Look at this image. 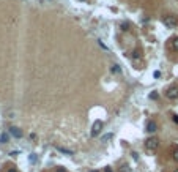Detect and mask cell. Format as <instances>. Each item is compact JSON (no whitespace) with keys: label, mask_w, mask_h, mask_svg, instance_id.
Segmentation results:
<instances>
[{"label":"cell","mask_w":178,"mask_h":172,"mask_svg":"<svg viewBox=\"0 0 178 172\" xmlns=\"http://www.w3.org/2000/svg\"><path fill=\"white\" fill-rule=\"evenodd\" d=\"M104 172H112V169L111 167H104Z\"/></svg>","instance_id":"obj_19"},{"label":"cell","mask_w":178,"mask_h":172,"mask_svg":"<svg viewBox=\"0 0 178 172\" xmlns=\"http://www.w3.org/2000/svg\"><path fill=\"white\" fill-rule=\"evenodd\" d=\"M57 150H58V152H61V153H65V155H73L71 150H66V148H63V147H57Z\"/></svg>","instance_id":"obj_8"},{"label":"cell","mask_w":178,"mask_h":172,"mask_svg":"<svg viewBox=\"0 0 178 172\" xmlns=\"http://www.w3.org/2000/svg\"><path fill=\"white\" fill-rule=\"evenodd\" d=\"M166 96L169 100H176L178 98V88L176 87H170L169 90L166 92Z\"/></svg>","instance_id":"obj_4"},{"label":"cell","mask_w":178,"mask_h":172,"mask_svg":"<svg viewBox=\"0 0 178 172\" xmlns=\"http://www.w3.org/2000/svg\"><path fill=\"white\" fill-rule=\"evenodd\" d=\"M102 126H104V123H102L101 120H96V122H95V123H93V126H92V136H93V137H96V136L101 133Z\"/></svg>","instance_id":"obj_3"},{"label":"cell","mask_w":178,"mask_h":172,"mask_svg":"<svg viewBox=\"0 0 178 172\" xmlns=\"http://www.w3.org/2000/svg\"><path fill=\"white\" fill-rule=\"evenodd\" d=\"M111 71L115 73V74H120V73H121V70H120L118 65H112V66H111Z\"/></svg>","instance_id":"obj_7"},{"label":"cell","mask_w":178,"mask_h":172,"mask_svg":"<svg viewBox=\"0 0 178 172\" xmlns=\"http://www.w3.org/2000/svg\"><path fill=\"white\" fill-rule=\"evenodd\" d=\"M57 172H66V169H63V167H57Z\"/></svg>","instance_id":"obj_17"},{"label":"cell","mask_w":178,"mask_h":172,"mask_svg":"<svg viewBox=\"0 0 178 172\" xmlns=\"http://www.w3.org/2000/svg\"><path fill=\"white\" fill-rule=\"evenodd\" d=\"M158 147H159V141L156 139V137H150V139L145 141V148H147V152L153 153V152H156V148H158Z\"/></svg>","instance_id":"obj_1"},{"label":"cell","mask_w":178,"mask_h":172,"mask_svg":"<svg viewBox=\"0 0 178 172\" xmlns=\"http://www.w3.org/2000/svg\"><path fill=\"white\" fill-rule=\"evenodd\" d=\"M0 142H2V144H6V142H8V134H2V136H0Z\"/></svg>","instance_id":"obj_9"},{"label":"cell","mask_w":178,"mask_h":172,"mask_svg":"<svg viewBox=\"0 0 178 172\" xmlns=\"http://www.w3.org/2000/svg\"><path fill=\"white\" fill-rule=\"evenodd\" d=\"M150 98H151V100H156V98H158V93H151V95H150Z\"/></svg>","instance_id":"obj_14"},{"label":"cell","mask_w":178,"mask_h":172,"mask_svg":"<svg viewBox=\"0 0 178 172\" xmlns=\"http://www.w3.org/2000/svg\"><path fill=\"white\" fill-rule=\"evenodd\" d=\"M173 158H175V160L178 161V145L173 148Z\"/></svg>","instance_id":"obj_13"},{"label":"cell","mask_w":178,"mask_h":172,"mask_svg":"<svg viewBox=\"0 0 178 172\" xmlns=\"http://www.w3.org/2000/svg\"><path fill=\"white\" fill-rule=\"evenodd\" d=\"M111 137H112V134H106V136L101 137V141H102V142H107L109 139H111Z\"/></svg>","instance_id":"obj_11"},{"label":"cell","mask_w":178,"mask_h":172,"mask_svg":"<svg viewBox=\"0 0 178 172\" xmlns=\"http://www.w3.org/2000/svg\"><path fill=\"white\" fill-rule=\"evenodd\" d=\"M156 131H158V125H156L155 122H148V123H147V133L153 134V133H156Z\"/></svg>","instance_id":"obj_5"},{"label":"cell","mask_w":178,"mask_h":172,"mask_svg":"<svg viewBox=\"0 0 178 172\" xmlns=\"http://www.w3.org/2000/svg\"><path fill=\"white\" fill-rule=\"evenodd\" d=\"M88 172H98V170H88Z\"/></svg>","instance_id":"obj_20"},{"label":"cell","mask_w":178,"mask_h":172,"mask_svg":"<svg viewBox=\"0 0 178 172\" xmlns=\"http://www.w3.org/2000/svg\"><path fill=\"white\" fill-rule=\"evenodd\" d=\"M10 133H11V136L17 137V139H19V137H22V136H24V134H22V131H20L19 128H16V126H11V128H10Z\"/></svg>","instance_id":"obj_6"},{"label":"cell","mask_w":178,"mask_h":172,"mask_svg":"<svg viewBox=\"0 0 178 172\" xmlns=\"http://www.w3.org/2000/svg\"><path fill=\"white\" fill-rule=\"evenodd\" d=\"M162 24L167 27V29H175V27L178 25V19L172 14H169V16H164L162 18Z\"/></svg>","instance_id":"obj_2"},{"label":"cell","mask_w":178,"mask_h":172,"mask_svg":"<svg viewBox=\"0 0 178 172\" xmlns=\"http://www.w3.org/2000/svg\"><path fill=\"white\" fill-rule=\"evenodd\" d=\"M118 172H131V169H129V167H128V166H121V167H120V170H118Z\"/></svg>","instance_id":"obj_12"},{"label":"cell","mask_w":178,"mask_h":172,"mask_svg":"<svg viewBox=\"0 0 178 172\" xmlns=\"http://www.w3.org/2000/svg\"><path fill=\"white\" fill-rule=\"evenodd\" d=\"M175 172H178V169H176V170H175Z\"/></svg>","instance_id":"obj_21"},{"label":"cell","mask_w":178,"mask_h":172,"mask_svg":"<svg viewBox=\"0 0 178 172\" xmlns=\"http://www.w3.org/2000/svg\"><path fill=\"white\" fill-rule=\"evenodd\" d=\"M175 123H178V115H173V119H172Z\"/></svg>","instance_id":"obj_18"},{"label":"cell","mask_w":178,"mask_h":172,"mask_svg":"<svg viewBox=\"0 0 178 172\" xmlns=\"http://www.w3.org/2000/svg\"><path fill=\"white\" fill-rule=\"evenodd\" d=\"M172 47H173L175 51H178V38H173L172 40Z\"/></svg>","instance_id":"obj_10"},{"label":"cell","mask_w":178,"mask_h":172,"mask_svg":"<svg viewBox=\"0 0 178 172\" xmlns=\"http://www.w3.org/2000/svg\"><path fill=\"white\" fill-rule=\"evenodd\" d=\"M6 172H17V169H16V167H10V169L6 170Z\"/></svg>","instance_id":"obj_16"},{"label":"cell","mask_w":178,"mask_h":172,"mask_svg":"<svg viewBox=\"0 0 178 172\" xmlns=\"http://www.w3.org/2000/svg\"><path fill=\"white\" fill-rule=\"evenodd\" d=\"M133 57H134V59H137V57H139V52H137V51H134V52H133Z\"/></svg>","instance_id":"obj_15"}]
</instances>
